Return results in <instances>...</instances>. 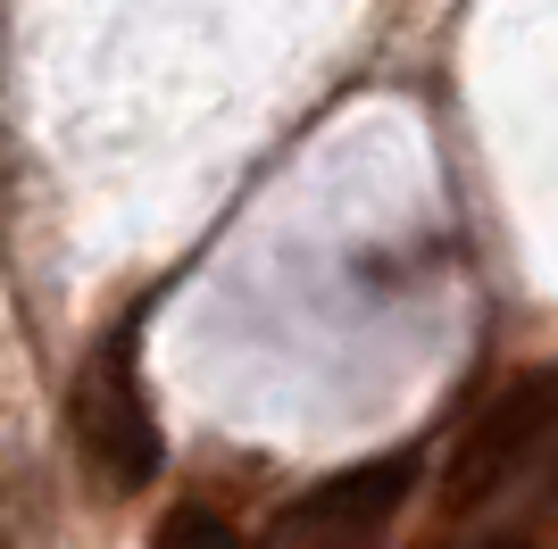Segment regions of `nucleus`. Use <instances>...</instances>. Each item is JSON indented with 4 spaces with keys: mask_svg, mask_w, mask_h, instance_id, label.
<instances>
[{
    "mask_svg": "<svg viewBox=\"0 0 558 549\" xmlns=\"http://www.w3.org/2000/svg\"><path fill=\"white\" fill-rule=\"evenodd\" d=\"M68 434H75V457L100 475V491H142L167 466L159 416H150V391H142V366H134V333H109L75 366Z\"/></svg>",
    "mask_w": 558,
    "mask_h": 549,
    "instance_id": "f257e3e1",
    "label": "nucleus"
},
{
    "mask_svg": "<svg viewBox=\"0 0 558 549\" xmlns=\"http://www.w3.org/2000/svg\"><path fill=\"white\" fill-rule=\"evenodd\" d=\"M550 434H558V375L550 366L517 375L509 391H492L484 408H475V425L459 434V450L442 457V516L466 525L500 491H517V483L534 475V457H542Z\"/></svg>",
    "mask_w": 558,
    "mask_h": 549,
    "instance_id": "f03ea898",
    "label": "nucleus"
},
{
    "mask_svg": "<svg viewBox=\"0 0 558 549\" xmlns=\"http://www.w3.org/2000/svg\"><path fill=\"white\" fill-rule=\"evenodd\" d=\"M417 466H425L417 450H384V457H359V466L326 475L317 491H301L283 508V541H359V533H375L417 491Z\"/></svg>",
    "mask_w": 558,
    "mask_h": 549,
    "instance_id": "7ed1b4c3",
    "label": "nucleus"
},
{
    "mask_svg": "<svg viewBox=\"0 0 558 549\" xmlns=\"http://www.w3.org/2000/svg\"><path fill=\"white\" fill-rule=\"evenodd\" d=\"M159 549H251V541H242L217 508L184 500V508H167V516H159Z\"/></svg>",
    "mask_w": 558,
    "mask_h": 549,
    "instance_id": "20e7f679",
    "label": "nucleus"
},
{
    "mask_svg": "<svg viewBox=\"0 0 558 549\" xmlns=\"http://www.w3.org/2000/svg\"><path fill=\"white\" fill-rule=\"evenodd\" d=\"M475 549H542L534 533H492V541H475Z\"/></svg>",
    "mask_w": 558,
    "mask_h": 549,
    "instance_id": "39448f33",
    "label": "nucleus"
}]
</instances>
